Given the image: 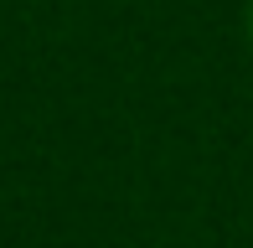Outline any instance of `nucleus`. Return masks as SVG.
I'll return each instance as SVG.
<instances>
[{
	"label": "nucleus",
	"mask_w": 253,
	"mask_h": 248,
	"mask_svg": "<svg viewBox=\"0 0 253 248\" xmlns=\"http://www.w3.org/2000/svg\"><path fill=\"white\" fill-rule=\"evenodd\" d=\"M248 41H253V0H248Z\"/></svg>",
	"instance_id": "obj_1"
}]
</instances>
